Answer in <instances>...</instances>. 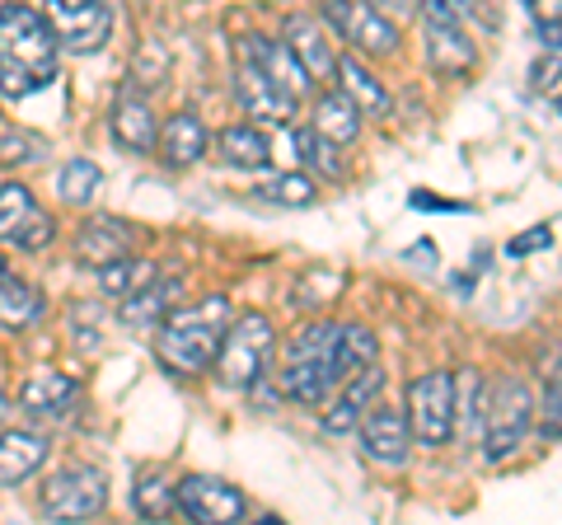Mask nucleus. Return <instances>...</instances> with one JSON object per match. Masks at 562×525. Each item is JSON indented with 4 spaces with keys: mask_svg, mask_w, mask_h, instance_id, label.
<instances>
[{
    "mask_svg": "<svg viewBox=\"0 0 562 525\" xmlns=\"http://www.w3.org/2000/svg\"><path fill=\"white\" fill-rule=\"evenodd\" d=\"M0 277H5V262H0Z\"/></svg>",
    "mask_w": 562,
    "mask_h": 525,
    "instance_id": "nucleus-38",
    "label": "nucleus"
},
{
    "mask_svg": "<svg viewBox=\"0 0 562 525\" xmlns=\"http://www.w3.org/2000/svg\"><path fill=\"white\" fill-rule=\"evenodd\" d=\"M173 295H179V282H146L140 291H132V295H122V324H132V328H155L169 314V305H173Z\"/></svg>",
    "mask_w": 562,
    "mask_h": 525,
    "instance_id": "nucleus-23",
    "label": "nucleus"
},
{
    "mask_svg": "<svg viewBox=\"0 0 562 525\" xmlns=\"http://www.w3.org/2000/svg\"><path fill=\"white\" fill-rule=\"evenodd\" d=\"M47 239H52V221H47L43 212H33V216L20 225V235H14V244H20V249H43Z\"/></svg>",
    "mask_w": 562,
    "mask_h": 525,
    "instance_id": "nucleus-35",
    "label": "nucleus"
},
{
    "mask_svg": "<svg viewBox=\"0 0 562 525\" xmlns=\"http://www.w3.org/2000/svg\"><path fill=\"white\" fill-rule=\"evenodd\" d=\"M235 94L239 103L249 109L258 122H291L295 113V94H286L281 85L262 71L254 57H239V71H235Z\"/></svg>",
    "mask_w": 562,
    "mask_h": 525,
    "instance_id": "nucleus-11",
    "label": "nucleus"
},
{
    "mask_svg": "<svg viewBox=\"0 0 562 525\" xmlns=\"http://www.w3.org/2000/svg\"><path fill=\"white\" fill-rule=\"evenodd\" d=\"M33 146H38V142H33L29 132H5V127H0V165L29 160V155H33Z\"/></svg>",
    "mask_w": 562,
    "mask_h": 525,
    "instance_id": "nucleus-34",
    "label": "nucleus"
},
{
    "mask_svg": "<svg viewBox=\"0 0 562 525\" xmlns=\"http://www.w3.org/2000/svg\"><path fill=\"white\" fill-rule=\"evenodd\" d=\"M47 465V436L38 432H0V488L33 479Z\"/></svg>",
    "mask_w": 562,
    "mask_h": 525,
    "instance_id": "nucleus-17",
    "label": "nucleus"
},
{
    "mask_svg": "<svg viewBox=\"0 0 562 525\" xmlns=\"http://www.w3.org/2000/svg\"><path fill=\"white\" fill-rule=\"evenodd\" d=\"M43 20L57 33V47L76 52V57L99 52L113 33L109 0H43Z\"/></svg>",
    "mask_w": 562,
    "mask_h": 525,
    "instance_id": "nucleus-7",
    "label": "nucleus"
},
{
    "mask_svg": "<svg viewBox=\"0 0 562 525\" xmlns=\"http://www.w3.org/2000/svg\"><path fill=\"white\" fill-rule=\"evenodd\" d=\"M57 80V33L29 5H0V94L24 99Z\"/></svg>",
    "mask_w": 562,
    "mask_h": 525,
    "instance_id": "nucleus-1",
    "label": "nucleus"
},
{
    "mask_svg": "<svg viewBox=\"0 0 562 525\" xmlns=\"http://www.w3.org/2000/svg\"><path fill=\"white\" fill-rule=\"evenodd\" d=\"M113 136L122 150H155V118L140 99H122L113 109Z\"/></svg>",
    "mask_w": 562,
    "mask_h": 525,
    "instance_id": "nucleus-24",
    "label": "nucleus"
},
{
    "mask_svg": "<svg viewBox=\"0 0 562 525\" xmlns=\"http://www.w3.org/2000/svg\"><path fill=\"white\" fill-rule=\"evenodd\" d=\"M291 155L295 160H305L310 169H319V174H338V160H333V146L324 142V136H314V127L305 132H291Z\"/></svg>",
    "mask_w": 562,
    "mask_h": 525,
    "instance_id": "nucleus-32",
    "label": "nucleus"
},
{
    "mask_svg": "<svg viewBox=\"0 0 562 525\" xmlns=\"http://www.w3.org/2000/svg\"><path fill=\"white\" fill-rule=\"evenodd\" d=\"M155 142H160L165 165L188 169V165L202 160V150H206V127H202V122L192 118V113H179V118H169L165 132H155Z\"/></svg>",
    "mask_w": 562,
    "mask_h": 525,
    "instance_id": "nucleus-22",
    "label": "nucleus"
},
{
    "mask_svg": "<svg viewBox=\"0 0 562 525\" xmlns=\"http://www.w3.org/2000/svg\"><path fill=\"white\" fill-rule=\"evenodd\" d=\"M239 57H254L262 71H268L281 85V90L295 94V99L310 90V76L301 71V62L291 57L286 43H272V38H258V33H244V38H239Z\"/></svg>",
    "mask_w": 562,
    "mask_h": 525,
    "instance_id": "nucleus-15",
    "label": "nucleus"
},
{
    "mask_svg": "<svg viewBox=\"0 0 562 525\" xmlns=\"http://www.w3.org/2000/svg\"><path fill=\"white\" fill-rule=\"evenodd\" d=\"M314 136H324L333 150L351 146L361 136V109L351 103L342 90L319 94V109H314Z\"/></svg>",
    "mask_w": 562,
    "mask_h": 525,
    "instance_id": "nucleus-20",
    "label": "nucleus"
},
{
    "mask_svg": "<svg viewBox=\"0 0 562 525\" xmlns=\"http://www.w3.org/2000/svg\"><path fill=\"white\" fill-rule=\"evenodd\" d=\"M221 160L235 169H262L272 160V146L258 127H225L221 132Z\"/></svg>",
    "mask_w": 562,
    "mask_h": 525,
    "instance_id": "nucleus-26",
    "label": "nucleus"
},
{
    "mask_svg": "<svg viewBox=\"0 0 562 525\" xmlns=\"http://www.w3.org/2000/svg\"><path fill=\"white\" fill-rule=\"evenodd\" d=\"M231 324V305L225 295H211V301L183 305L160 320V338H155V353L169 366L173 376H202L211 361H216L221 334Z\"/></svg>",
    "mask_w": 562,
    "mask_h": 525,
    "instance_id": "nucleus-3",
    "label": "nucleus"
},
{
    "mask_svg": "<svg viewBox=\"0 0 562 525\" xmlns=\"http://www.w3.org/2000/svg\"><path fill=\"white\" fill-rule=\"evenodd\" d=\"M324 20L333 33H342L347 43H357L371 57H390L398 47V33L371 0H324Z\"/></svg>",
    "mask_w": 562,
    "mask_h": 525,
    "instance_id": "nucleus-9",
    "label": "nucleus"
},
{
    "mask_svg": "<svg viewBox=\"0 0 562 525\" xmlns=\"http://www.w3.org/2000/svg\"><path fill=\"white\" fill-rule=\"evenodd\" d=\"M258 192H262L268 202H277V206H310L314 198H319V183H314L310 174L291 169V174H277V179L258 183Z\"/></svg>",
    "mask_w": 562,
    "mask_h": 525,
    "instance_id": "nucleus-29",
    "label": "nucleus"
},
{
    "mask_svg": "<svg viewBox=\"0 0 562 525\" xmlns=\"http://www.w3.org/2000/svg\"><path fill=\"white\" fill-rule=\"evenodd\" d=\"M371 5H375L380 14H408V10H413V0H371Z\"/></svg>",
    "mask_w": 562,
    "mask_h": 525,
    "instance_id": "nucleus-36",
    "label": "nucleus"
},
{
    "mask_svg": "<svg viewBox=\"0 0 562 525\" xmlns=\"http://www.w3.org/2000/svg\"><path fill=\"white\" fill-rule=\"evenodd\" d=\"M268 357H272V324L268 314H239L235 324H225L221 347H216V371L231 390H254L258 376L268 371Z\"/></svg>",
    "mask_w": 562,
    "mask_h": 525,
    "instance_id": "nucleus-5",
    "label": "nucleus"
},
{
    "mask_svg": "<svg viewBox=\"0 0 562 525\" xmlns=\"http://www.w3.org/2000/svg\"><path fill=\"white\" fill-rule=\"evenodd\" d=\"M33 212H38V202H33V192L24 183H0V239L20 235V225Z\"/></svg>",
    "mask_w": 562,
    "mask_h": 525,
    "instance_id": "nucleus-31",
    "label": "nucleus"
},
{
    "mask_svg": "<svg viewBox=\"0 0 562 525\" xmlns=\"http://www.w3.org/2000/svg\"><path fill=\"white\" fill-rule=\"evenodd\" d=\"M38 314H43V295L38 287H29L20 282V277H0V324L5 328H29V324H38Z\"/></svg>",
    "mask_w": 562,
    "mask_h": 525,
    "instance_id": "nucleus-25",
    "label": "nucleus"
},
{
    "mask_svg": "<svg viewBox=\"0 0 562 525\" xmlns=\"http://www.w3.org/2000/svg\"><path fill=\"white\" fill-rule=\"evenodd\" d=\"M549 244H553V225H535V231H525V235H516L512 244H506V258L539 254V249H549Z\"/></svg>",
    "mask_w": 562,
    "mask_h": 525,
    "instance_id": "nucleus-33",
    "label": "nucleus"
},
{
    "mask_svg": "<svg viewBox=\"0 0 562 525\" xmlns=\"http://www.w3.org/2000/svg\"><path fill=\"white\" fill-rule=\"evenodd\" d=\"M333 76H338V85H342V94L357 103L361 109V118L371 113V118H390L394 113V103H390V90L366 71V66L357 62V57H342V62H333Z\"/></svg>",
    "mask_w": 562,
    "mask_h": 525,
    "instance_id": "nucleus-21",
    "label": "nucleus"
},
{
    "mask_svg": "<svg viewBox=\"0 0 562 525\" xmlns=\"http://www.w3.org/2000/svg\"><path fill=\"white\" fill-rule=\"evenodd\" d=\"M5 417H10V399L0 394V427H5Z\"/></svg>",
    "mask_w": 562,
    "mask_h": 525,
    "instance_id": "nucleus-37",
    "label": "nucleus"
},
{
    "mask_svg": "<svg viewBox=\"0 0 562 525\" xmlns=\"http://www.w3.org/2000/svg\"><path fill=\"white\" fill-rule=\"evenodd\" d=\"M286 47H291V57L301 62V71L310 80H324L333 76V52H328V38H324V29L310 20V14H291L286 20Z\"/></svg>",
    "mask_w": 562,
    "mask_h": 525,
    "instance_id": "nucleus-18",
    "label": "nucleus"
},
{
    "mask_svg": "<svg viewBox=\"0 0 562 525\" xmlns=\"http://www.w3.org/2000/svg\"><path fill=\"white\" fill-rule=\"evenodd\" d=\"M109 506V483L90 465H70L43 483V512L52 521H94Z\"/></svg>",
    "mask_w": 562,
    "mask_h": 525,
    "instance_id": "nucleus-8",
    "label": "nucleus"
},
{
    "mask_svg": "<svg viewBox=\"0 0 562 525\" xmlns=\"http://www.w3.org/2000/svg\"><path fill=\"white\" fill-rule=\"evenodd\" d=\"M479 417H483V450L487 460H506L516 455L525 432L535 417V399L520 380H492L487 394L479 399Z\"/></svg>",
    "mask_w": 562,
    "mask_h": 525,
    "instance_id": "nucleus-4",
    "label": "nucleus"
},
{
    "mask_svg": "<svg viewBox=\"0 0 562 525\" xmlns=\"http://www.w3.org/2000/svg\"><path fill=\"white\" fill-rule=\"evenodd\" d=\"M427 62L441 76H464L479 62V47L464 33V20H427Z\"/></svg>",
    "mask_w": 562,
    "mask_h": 525,
    "instance_id": "nucleus-14",
    "label": "nucleus"
},
{
    "mask_svg": "<svg viewBox=\"0 0 562 525\" xmlns=\"http://www.w3.org/2000/svg\"><path fill=\"white\" fill-rule=\"evenodd\" d=\"M132 502H136V512H140V521H169L173 512H179V498H173V488H169V479L165 474H150L136 483V493H132Z\"/></svg>",
    "mask_w": 562,
    "mask_h": 525,
    "instance_id": "nucleus-28",
    "label": "nucleus"
},
{
    "mask_svg": "<svg viewBox=\"0 0 562 525\" xmlns=\"http://www.w3.org/2000/svg\"><path fill=\"white\" fill-rule=\"evenodd\" d=\"M361 423V450L371 455L375 465H403L408 460V417H403V409H371L366 404V413L357 417Z\"/></svg>",
    "mask_w": 562,
    "mask_h": 525,
    "instance_id": "nucleus-12",
    "label": "nucleus"
},
{
    "mask_svg": "<svg viewBox=\"0 0 562 525\" xmlns=\"http://www.w3.org/2000/svg\"><path fill=\"white\" fill-rule=\"evenodd\" d=\"M173 498H179V512L188 521H206V525H235L249 516V498L239 493V488L221 483V479H202L192 474L173 488Z\"/></svg>",
    "mask_w": 562,
    "mask_h": 525,
    "instance_id": "nucleus-10",
    "label": "nucleus"
},
{
    "mask_svg": "<svg viewBox=\"0 0 562 525\" xmlns=\"http://www.w3.org/2000/svg\"><path fill=\"white\" fill-rule=\"evenodd\" d=\"M408 436L417 446H446L454 436V376L427 371L408 384Z\"/></svg>",
    "mask_w": 562,
    "mask_h": 525,
    "instance_id": "nucleus-6",
    "label": "nucleus"
},
{
    "mask_svg": "<svg viewBox=\"0 0 562 525\" xmlns=\"http://www.w3.org/2000/svg\"><path fill=\"white\" fill-rule=\"evenodd\" d=\"M132 249V231L113 216H94L80 225V239H76V254L80 262H90V268H103V262H113Z\"/></svg>",
    "mask_w": 562,
    "mask_h": 525,
    "instance_id": "nucleus-19",
    "label": "nucleus"
},
{
    "mask_svg": "<svg viewBox=\"0 0 562 525\" xmlns=\"http://www.w3.org/2000/svg\"><path fill=\"white\" fill-rule=\"evenodd\" d=\"M155 262L150 258H113V262H103L99 268V287H103V295H132V291H140L146 282H155Z\"/></svg>",
    "mask_w": 562,
    "mask_h": 525,
    "instance_id": "nucleus-27",
    "label": "nucleus"
},
{
    "mask_svg": "<svg viewBox=\"0 0 562 525\" xmlns=\"http://www.w3.org/2000/svg\"><path fill=\"white\" fill-rule=\"evenodd\" d=\"M347 376L351 371L342 361L338 324H310L286 347V366H281V394L295 399V404H305V409H319Z\"/></svg>",
    "mask_w": 562,
    "mask_h": 525,
    "instance_id": "nucleus-2",
    "label": "nucleus"
},
{
    "mask_svg": "<svg viewBox=\"0 0 562 525\" xmlns=\"http://www.w3.org/2000/svg\"><path fill=\"white\" fill-rule=\"evenodd\" d=\"M99 183H103V174H99V165H94V160H70V165L61 169L57 192H61V202L85 206V202H94Z\"/></svg>",
    "mask_w": 562,
    "mask_h": 525,
    "instance_id": "nucleus-30",
    "label": "nucleus"
},
{
    "mask_svg": "<svg viewBox=\"0 0 562 525\" xmlns=\"http://www.w3.org/2000/svg\"><path fill=\"white\" fill-rule=\"evenodd\" d=\"M380 384H384V371L371 361V366H361V371H351L342 384H338V399H333V409L324 413V432L333 436H342L357 427V417L366 413V404L380 394Z\"/></svg>",
    "mask_w": 562,
    "mask_h": 525,
    "instance_id": "nucleus-13",
    "label": "nucleus"
},
{
    "mask_svg": "<svg viewBox=\"0 0 562 525\" xmlns=\"http://www.w3.org/2000/svg\"><path fill=\"white\" fill-rule=\"evenodd\" d=\"M20 404L29 413H38V417H66L70 409L80 404V380H70L61 371H38V376L24 380Z\"/></svg>",
    "mask_w": 562,
    "mask_h": 525,
    "instance_id": "nucleus-16",
    "label": "nucleus"
}]
</instances>
